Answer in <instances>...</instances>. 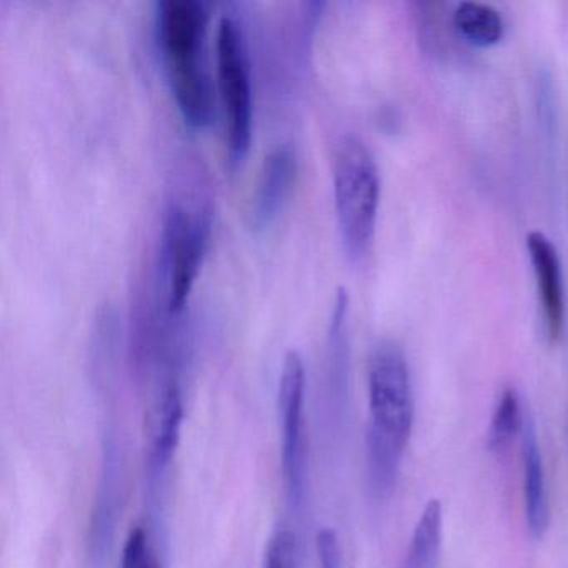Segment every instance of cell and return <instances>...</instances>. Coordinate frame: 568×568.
<instances>
[{"label":"cell","instance_id":"277c9868","mask_svg":"<svg viewBox=\"0 0 568 568\" xmlns=\"http://www.w3.org/2000/svg\"><path fill=\"white\" fill-rule=\"evenodd\" d=\"M367 432L405 452L414 428V390L404 351L394 342H382L368 358Z\"/></svg>","mask_w":568,"mask_h":568},{"label":"cell","instance_id":"6da1fadb","mask_svg":"<svg viewBox=\"0 0 568 568\" xmlns=\"http://www.w3.org/2000/svg\"><path fill=\"white\" fill-rule=\"evenodd\" d=\"M209 19L204 0L159 2V41L169 82L182 118L192 128L211 124L217 104L207 55Z\"/></svg>","mask_w":568,"mask_h":568},{"label":"cell","instance_id":"4fadbf2b","mask_svg":"<svg viewBox=\"0 0 568 568\" xmlns=\"http://www.w3.org/2000/svg\"><path fill=\"white\" fill-rule=\"evenodd\" d=\"M115 518H118V465L108 452L105 471L99 488L98 501L92 510L91 545L92 555H104L114 535Z\"/></svg>","mask_w":568,"mask_h":568},{"label":"cell","instance_id":"7a4b0ae2","mask_svg":"<svg viewBox=\"0 0 568 568\" xmlns=\"http://www.w3.org/2000/svg\"><path fill=\"white\" fill-rule=\"evenodd\" d=\"M381 171L368 145L345 135L335 149L334 199L345 254L362 262L371 252L381 207Z\"/></svg>","mask_w":568,"mask_h":568},{"label":"cell","instance_id":"e0dca14e","mask_svg":"<svg viewBox=\"0 0 568 568\" xmlns=\"http://www.w3.org/2000/svg\"><path fill=\"white\" fill-rule=\"evenodd\" d=\"M297 537L291 528H277L265 550L264 568H297Z\"/></svg>","mask_w":568,"mask_h":568},{"label":"cell","instance_id":"5b68a950","mask_svg":"<svg viewBox=\"0 0 568 568\" xmlns=\"http://www.w3.org/2000/svg\"><path fill=\"white\" fill-rule=\"evenodd\" d=\"M211 229L209 209L189 207L181 201L169 204L162 241L168 277V307L171 312L182 311L191 295L207 252Z\"/></svg>","mask_w":568,"mask_h":568},{"label":"cell","instance_id":"3957f363","mask_svg":"<svg viewBox=\"0 0 568 568\" xmlns=\"http://www.w3.org/2000/svg\"><path fill=\"white\" fill-rule=\"evenodd\" d=\"M215 61L229 161L235 165L244 161L251 148L254 92L247 34L241 19L232 12H224L219 18L215 31Z\"/></svg>","mask_w":568,"mask_h":568},{"label":"cell","instance_id":"52a82bcc","mask_svg":"<svg viewBox=\"0 0 568 568\" xmlns=\"http://www.w3.org/2000/svg\"><path fill=\"white\" fill-rule=\"evenodd\" d=\"M298 159L291 142H278L262 159L257 179L247 202V224L264 231L277 219L297 179Z\"/></svg>","mask_w":568,"mask_h":568},{"label":"cell","instance_id":"8fae6325","mask_svg":"<svg viewBox=\"0 0 568 568\" xmlns=\"http://www.w3.org/2000/svg\"><path fill=\"white\" fill-rule=\"evenodd\" d=\"M455 32L475 48H494L504 39L505 22L500 12L484 2H460L452 14Z\"/></svg>","mask_w":568,"mask_h":568},{"label":"cell","instance_id":"9c48e42d","mask_svg":"<svg viewBox=\"0 0 568 568\" xmlns=\"http://www.w3.org/2000/svg\"><path fill=\"white\" fill-rule=\"evenodd\" d=\"M521 468H524V504L528 530L535 538H541L550 525V501H548L547 475L544 457L538 444L534 418L527 415L521 432Z\"/></svg>","mask_w":568,"mask_h":568},{"label":"cell","instance_id":"30bf717a","mask_svg":"<svg viewBox=\"0 0 568 568\" xmlns=\"http://www.w3.org/2000/svg\"><path fill=\"white\" fill-rule=\"evenodd\" d=\"M182 422H184V400L178 382L164 385L152 420V467L164 470L172 462L181 440Z\"/></svg>","mask_w":568,"mask_h":568},{"label":"cell","instance_id":"5bb4252c","mask_svg":"<svg viewBox=\"0 0 568 568\" xmlns=\"http://www.w3.org/2000/svg\"><path fill=\"white\" fill-rule=\"evenodd\" d=\"M527 415L521 412L520 395L514 387L501 392L491 414L487 430V447L494 452H501L524 432Z\"/></svg>","mask_w":568,"mask_h":568},{"label":"cell","instance_id":"ba28073f","mask_svg":"<svg viewBox=\"0 0 568 568\" xmlns=\"http://www.w3.org/2000/svg\"><path fill=\"white\" fill-rule=\"evenodd\" d=\"M527 248L537 284L545 337L551 345H557L565 325L564 281L557 247L544 232L531 231L527 235Z\"/></svg>","mask_w":568,"mask_h":568},{"label":"cell","instance_id":"8992f818","mask_svg":"<svg viewBox=\"0 0 568 568\" xmlns=\"http://www.w3.org/2000/svg\"><path fill=\"white\" fill-rule=\"evenodd\" d=\"M305 364L301 352L291 348L282 362L277 407L282 424V468L292 504L305 494L307 445L304 430Z\"/></svg>","mask_w":568,"mask_h":568},{"label":"cell","instance_id":"2e32d148","mask_svg":"<svg viewBox=\"0 0 568 568\" xmlns=\"http://www.w3.org/2000/svg\"><path fill=\"white\" fill-rule=\"evenodd\" d=\"M121 568H162L148 531L135 527L122 550Z\"/></svg>","mask_w":568,"mask_h":568},{"label":"cell","instance_id":"ac0fdd59","mask_svg":"<svg viewBox=\"0 0 568 568\" xmlns=\"http://www.w3.org/2000/svg\"><path fill=\"white\" fill-rule=\"evenodd\" d=\"M321 568H342V551L338 537L332 528H321L315 537Z\"/></svg>","mask_w":568,"mask_h":568},{"label":"cell","instance_id":"7c38bea8","mask_svg":"<svg viewBox=\"0 0 568 568\" xmlns=\"http://www.w3.org/2000/svg\"><path fill=\"white\" fill-rule=\"evenodd\" d=\"M442 525H444V510H442L440 500L430 498L415 524L405 568L438 567L442 530H444Z\"/></svg>","mask_w":568,"mask_h":568},{"label":"cell","instance_id":"9a60e30c","mask_svg":"<svg viewBox=\"0 0 568 568\" xmlns=\"http://www.w3.org/2000/svg\"><path fill=\"white\" fill-rule=\"evenodd\" d=\"M404 450L390 442L367 432V471L368 484L375 495L388 494L397 481Z\"/></svg>","mask_w":568,"mask_h":568}]
</instances>
